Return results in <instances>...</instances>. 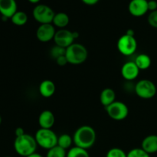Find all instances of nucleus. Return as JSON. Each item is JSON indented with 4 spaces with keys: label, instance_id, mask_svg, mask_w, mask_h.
I'll return each mask as SVG.
<instances>
[{
    "label": "nucleus",
    "instance_id": "7ed1b4c3",
    "mask_svg": "<svg viewBox=\"0 0 157 157\" xmlns=\"http://www.w3.org/2000/svg\"><path fill=\"white\" fill-rule=\"evenodd\" d=\"M65 56L69 64L77 65L85 62L88 56V52L83 44L73 43L66 48Z\"/></svg>",
    "mask_w": 157,
    "mask_h": 157
},
{
    "label": "nucleus",
    "instance_id": "f03ea898",
    "mask_svg": "<svg viewBox=\"0 0 157 157\" xmlns=\"http://www.w3.org/2000/svg\"><path fill=\"white\" fill-rule=\"evenodd\" d=\"M37 144L35 138L31 135L25 133L18 137H15L14 141V149L17 154L22 157H27L36 153Z\"/></svg>",
    "mask_w": 157,
    "mask_h": 157
},
{
    "label": "nucleus",
    "instance_id": "7c9ffc66",
    "mask_svg": "<svg viewBox=\"0 0 157 157\" xmlns=\"http://www.w3.org/2000/svg\"><path fill=\"white\" fill-rule=\"evenodd\" d=\"M81 1L87 6H94V5H96L99 2V0H81Z\"/></svg>",
    "mask_w": 157,
    "mask_h": 157
},
{
    "label": "nucleus",
    "instance_id": "423d86ee",
    "mask_svg": "<svg viewBox=\"0 0 157 157\" xmlns=\"http://www.w3.org/2000/svg\"><path fill=\"white\" fill-rule=\"evenodd\" d=\"M33 18L40 24H52L55 13L48 6L40 4L35 6L32 12Z\"/></svg>",
    "mask_w": 157,
    "mask_h": 157
},
{
    "label": "nucleus",
    "instance_id": "6e6552de",
    "mask_svg": "<svg viewBox=\"0 0 157 157\" xmlns=\"http://www.w3.org/2000/svg\"><path fill=\"white\" fill-rule=\"evenodd\" d=\"M105 108L108 116L114 121H123L126 119L129 114L128 107L121 101H114Z\"/></svg>",
    "mask_w": 157,
    "mask_h": 157
},
{
    "label": "nucleus",
    "instance_id": "2f4dec72",
    "mask_svg": "<svg viewBox=\"0 0 157 157\" xmlns=\"http://www.w3.org/2000/svg\"><path fill=\"white\" fill-rule=\"evenodd\" d=\"M126 34L128 35H130V36H134V31L133 29H128L126 32Z\"/></svg>",
    "mask_w": 157,
    "mask_h": 157
},
{
    "label": "nucleus",
    "instance_id": "f257e3e1",
    "mask_svg": "<svg viewBox=\"0 0 157 157\" xmlns=\"http://www.w3.org/2000/svg\"><path fill=\"white\" fill-rule=\"evenodd\" d=\"M97 134L92 127L84 125L77 129L73 136V141L75 147L88 150L95 144Z\"/></svg>",
    "mask_w": 157,
    "mask_h": 157
},
{
    "label": "nucleus",
    "instance_id": "a878e982",
    "mask_svg": "<svg viewBox=\"0 0 157 157\" xmlns=\"http://www.w3.org/2000/svg\"><path fill=\"white\" fill-rule=\"evenodd\" d=\"M66 52V48H61L60 46L55 45L51 50V55L53 58H55V60L57 59L59 57L63 56V55H65Z\"/></svg>",
    "mask_w": 157,
    "mask_h": 157
},
{
    "label": "nucleus",
    "instance_id": "f704fd0d",
    "mask_svg": "<svg viewBox=\"0 0 157 157\" xmlns=\"http://www.w3.org/2000/svg\"><path fill=\"white\" fill-rule=\"evenodd\" d=\"M28 1H29V2L32 3V4H36V3L39 2L40 0H28Z\"/></svg>",
    "mask_w": 157,
    "mask_h": 157
},
{
    "label": "nucleus",
    "instance_id": "412c9836",
    "mask_svg": "<svg viewBox=\"0 0 157 157\" xmlns=\"http://www.w3.org/2000/svg\"><path fill=\"white\" fill-rule=\"evenodd\" d=\"M11 21L15 25L22 26L27 23L28 21V15L25 12H21V11H17L13 16L11 18Z\"/></svg>",
    "mask_w": 157,
    "mask_h": 157
},
{
    "label": "nucleus",
    "instance_id": "f3484780",
    "mask_svg": "<svg viewBox=\"0 0 157 157\" xmlns=\"http://www.w3.org/2000/svg\"><path fill=\"white\" fill-rule=\"evenodd\" d=\"M100 101L103 106L105 107H108L114 101H116V93L111 88L104 89L100 95Z\"/></svg>",
    "mask_w": 157,
    "mask_h": 157
},
{
    "label": "nucleus",
    "instance_id": "4468645a",
    "mask_svg": "<svg viewBox=\"0 0 157 157\" xmlns=\"http://www.w3.org/2000/svg\"><path fill=\"white\" fill-rule=\"evenodd\" d=\"M55 117L51 110H45L40 113L38 117V124L41 128L52 129L55 125Z\"/></svg>",
    "mask_w": 157,
    "mask_h": 157
},
{
    "label": "nucleus",
    "instance_id": "20e7f679",
    "mask_svg": "<svg viewBox=\"0 0 157 157\" xmlns=\"http://www.w3.org/2000/svg\"><path fill=\"white\" fill-rule=\"evenodd\" d=\"M37 144L44 150H50L58 145V136L52 129L40 128L35 135Z\"/></svg>",
    "mask_w": 157,
    "mask_h": 157
},
{
    "label": "nucleus",
    "instance_id": "bb28decb",
    "mask_svg": "<svg viewBox=\"0 0 157 157\" xmlns=\"http://www.w3.org/2000/svg\"><path fill=\"white\" fill-rule=\"evenodd\" d=\"M147 20L150 26L157 29V10L150 12V15H148Z\"/></svg>",
    "mask_w": 157,
    "mask_h": 157
},
{
    "label": "nucleus",
    "instance_id": "5701e85b",
    "mask_svg": "<svg viewBox=\"0 0 157 157\" xmlns=\"http://www.w3.org/2000/svg\"><path fill=\"white\" fill-rule=\"evenodd\" d=\"M46 157H67V152L65 150L57 145L48 150Z\"/></svg>",
    "mask_w": 157,
    "mask_h": 157
},
{
    "label": "nucleus",
    "instance_id": "a211bd4d",
    "mask_svg": "<svg viewBox=\"0 0 157 157\" xmlns=\"http://www.w3.org/2000/svg\"><path fill=\"white\" fill-rule=\"evenodd\" d=\"M69 21H70V18L67 14L64 12H58V13H55L52 24L54 25V26L62 29L69 24Z\"/></svg>",
    "mask_w": 157,
    "mask_h": 157
},
{
    "label": "nucleus",
    "instance_id": "0eeeda50",
    "mask_svg": "<svg viewBox=\"0 0 157 157\" xmlns=\"http://www.w3.org/2000/svg\"><path fill=\"white\" fill-rule=\"evenodd\" d=\"M117 46L121 55L124 56H130L136 52L137 42L134 36H130L125 34L118 39Z\"/></svg>",
    "mask_w": 157,
    "mask_h": 157
},
{
    "label": "nucleus",
    "instance_id": "cd10ccee",
    "mask_svg": "<svg viewBox=\"0 0 157 157\" xmlns=\"http://www.w3.org/2000/svg\"><path fill=\"white\" fill-rule=\"evenodd\" d=\"M56 62L59 66H64L68 63L67 62V58H66L65 55H63V56H61L59 57V58H57Z\"/></svg>",
    "mask_w": 157,
    "mask_h": 157
},
{
    "label": "nucleus",
    "instance_id": "2eb2a0df",
    "mask_svg": "<svg viewBox=\"0 0 157 157\" xmlns=\"http://www.w3.org/2000/svg\"><path fill=\"white\" fill-rule=\"evenodd\" d=\"M141 148L149 154L157 153V135H149L144 138L141 144Z\"/></svg>",
    "mask_w": 157,
    "mask_h": 157
},
{
    "label": "nucleus",
    "instance_id": "c756f323",
    "mask_svg": "<svg viewBox=\"0 0 157 157\" xmlns=\"http://www.w3.org/2000/svg\"><path fill=\"white\" fill-rule=\"evenodd\" d=\"M25 133L24 130H23L21 127H17V128L15 129V136H16V137H18V136H22V135H24Z\"/></svg>",
    "mask_w": 157,
    "mask_h": 157
},
{
    "label": "nucleus",
    "instance_id": "9b49d317",
    "mask_svg": "<svg viewBox=\"0 0 157 157\" xmlns=\"http://www.w3.org/2000/svg\"><path fill=\"white\" fill-rule=\"evenodd\" d=\"M128 10L134 17H141L149 11L147 0H131L129 3Z\"/></svg>",
    "mask_w": 157,
    "mask_h": 157
},
{
    "label": "nucleus",
    "instance_id": "dca6fc26",
    "mask_svg": "<svg viewBox=\"0 0 157 157\" xmlns=\"http://www.w3.org/2000/svg\"><path fill=\"white\" fill-rule=\"evenodd\" d=\"M56 87L55 83L51 80H44L40 84L38 90L40 94L45 98H51L53 96L55 93Z\"/></svg>",
    "mask_w": 157,
    "mask_h": 157
},
{
    "label": "nucleus",
    "instance_id": "ddd939ff",
    "mask_svg": "<svg viewBox=\"0 0 157 157\" xmlns=\"http://www.w3.org/2000/svg\"><path fill=\"white\" fill-rule=\"evenodd\" d=\"M17 9L15 0H0V14L2 17L11 18L18 11Z\"/></svg>",
    "mask_w": 157,
    "mask_h": 157
},
{
    "label": "nucleus",
    "instance_id": "72a5a7b5",
    "mask_svg": "<svg viewBox=\"0 0 157 157\" xmlns=\"http://www.w3.org/2000/svg\"><path fill=\"white\" fill-rule=\"evenodd\" d=\"M73 35H74V38H75V39H76V38H78V37H79V33L77 32H73Z\"/></svg>",
    "mask_w": 157,
    "mask_h": 157
},
{
    "label": "nucleus",
    "instance_id": "473e14b6",
    "mask_svg": "<svg viewBox=\"0 0 157 157\" xmlns=\"http://www.w3.org/2000/svg\"><path fill=\"white\" fill-rule=\"evenodd\" d=\"M27 157H43L41 156V154H39V153H32V154H31L30 156H27Z\"/></svg>",
    "mask_w": 157,
    "mask_h": 157
},
{
    "label": "nucleus",
    "instance_id": "e433bc0d",
    "mask_svg": "<svg viewBox=\"0 0 157 157\" xmlns=\"http://www.w3.org/2000/svg\"><path fill=\"white\" fill-rule=\"evenodd\" d=\"M4 157H11V156H4Z\"/></svg>",
    "mask_w": 157,
    "mask_h": 157
},
{
    "label": "nucleus",
    "instance_id": "b1692460",
    "mask_svg": "<svg viewBox=\"0 0 157 157\" xmlns=\"http://www.w3.org/2000/svg\"><path fill=\"white\" fill-rule=\"evenodd\" d=\"M106 157H127V153H126L122 149L114 147L108 150Z\"/></svg>",
    "mask_w": 157,
    "mask_h": 157
},
{
    "label": "nucleus",
    "instance_id": "393cba45",
    "mask_svg": "<svg viewBox=\"0 0 157 157\" xmlns=\"http://www.w3.org/2000/svg\"><path fill=\"white\" fill-rule=\"evenodd\" d=\"M127 157H150V154L142 148H134L127 153Z\"/></svg>",
    "mask_w": 157,
    "mask_h": 157
},
{
    "label": "nucleus",
    "instance_id": "4be33fe9",
    "mask_svg": "<svg viewBox=\"0 0 157 157\" xmlns=\"http://www.w3.org/2000/svg\"><path fill=\"white\" fill-rule=\"evenodd\" d=\"M67 157H90V155L87 150L75 146L67 152Z\"/></svg>",
    "mask_w": 157,
    "mask_h": 157
},
{
    "label": "nucleus",
    "instance_id": "6ab92c4d",
    "mask_svg": "<svg viewBox=\"0 0 157 157\" xmlns=\"http://www.w3.org/2000/svg\"><path fill=\"white\" fill-rule=\"evenodd\" d=\"M135 64L140 71L147 70L151 65V58L147 54H140L135 58Z\"/></svg>",
    "mask_w": 157,
    "mask_h": 157
},
{
    "label": "nucleus",
    "instance_id": "aec40b11",
    "mask_svg": "<svg viewBox=\"0 0 157 157\" xmlns=\"http://www.w3.org/2000/svg\"><path fill=\"white\" fill-rule=\"evenodd\" d=\"M73 143V137L67 133H64L58 138V146L65 150H70Z\"/></svg>",
    "mask_w": 157,
    "mask_h": 157
},
{
    "label": "nucleus",
    "instance_id": "1a4fd4ad",
    "mask_svg": "<svg viewBox=\"0 0 157 157\" xmlns=\"http://www.w3.org/2000/svg\"><path fill=\"white\" fill-rule=\"evenodd\" d=\"M53 40L55 43V45L67 48L73 44L75 39L74 38L73 32L67 29H62L56 31Z\"/></svg>",
    "mask_w": 157,
    "mask_h": 157
},
{
    "label": "nucleus",
    "instance_id": "39448f33",
    "mask_svg": "<svg viewBox=\"0 0 157 157\" xmlns=\"http://www.w3.org/2000/svg\"><path fill=\"white\" fill-rule=\"evenodd\" d=\"M134 91L136 94L142 99H151L156 95V87L153 81L143 79L136 83L134 87Z\"/></svg>",
    "mask_w": 157,
    "mask_h": 157
},
{
    "label": "nucleus",
    "instance_id": "c9c22d12",
    "mask_svg": "<svg viewBox=\"0 0 157 157\" xmlns=\"http://www.w3.org/2000/svg\"><path fill=\"white\" fill-rule=\"evenodd\" d=\"M2 124V117H1V116H0V124Z\"/></svg>",
    "mask_w": 157,
    "mask_h": 157
},
{
    "label": "nucleus",
    "instance_id": "9d476101",
    "mask_svg": "<svg viewBox=\"0 0 157 157\" xmlns=\"http://www.w3.org/2000/svg\"><path fill=\"white\" fill-rule=\"evenodd\" d=\"M56 30L53 24H41L36 31V37L41 42H48L54 39Z\"/></svg>",
    "mask_w": 157,
    "mask_h": 157
},
{
    "label": "nucleus",
    "instance_id": "c85d7f7f",
    "mask_svg": "<svg viewBox=\"0 0 157 157\" xmlns=\"http://www.w3.org/2000/svg\"><path fill=\"white\" fill-rule=\"evenodd\" d=\"M148 9L149 11H151V12L157 10V1L156 0L148 1Z\"/></svg>",
    "mask_w": 157,
    "mask_h": 157
},
{
    "label": "nucleus",
    "instance_id": "f8f14e48",
    "mask_svg": "<svg viewBox=\"0 0 157 157\" xmlns=\"http://www.w3.org/2000/svg\"><path fill=\"white\" fill-rule=\"evenodd\" d=\"M140 71L134 61H128L122 66L121 75L125 80L131 81L137 78Z\"/></svg>",
    "mask_w": 157,
    "mask_h": 157
}]
</instances>
